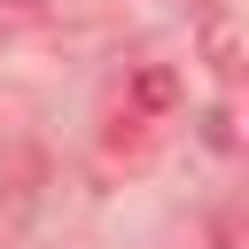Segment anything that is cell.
Here are the masks:
<instances>
[{
	"instance_id": "obj_1",
	"label": "cell",
	"mask_w": 249,
	"mask_h": 249,
	"mask_svg": "<svg viewBox=\"0 0 249 249\" xmlns=\"http://www.w3.org/2000/svg\"><path fill=\"white\" fill-rule=\"evenodd\" d=\"M179 101V78L163 70V62H140L132 70V93H124V109H117V124H148V117H163Z\"/></svg>"
}]
</instances>
